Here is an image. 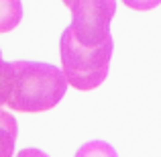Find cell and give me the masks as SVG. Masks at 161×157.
<instances>
[{
	"instance_id": "3957f363",
	"label": "cell",
	"mask_w": 161,
	"mask_h": 157,
	"mask_svg": "<svg viewBox=\"0 0 161 157\" xmlns=\"http://www.w3.org/2000/svg\"><path fill=\"white\" fill-rule=\"evenodd\" d=\"M71 12V29L84 45H98L110 37L116 14L114 0H61Z\"/></svg>"
},
{
	"instance_id": "7a4b0ae2",
	"label": "cell",
	"mask_w": 161,
	"mask_h": 157,
	"mask_svg": "<svg viewBox=\"0 0 161 157\" xmlns=\"http://www.w3.org/2000/svg\"><path fill=\"white\" fill-rule=\"evenodd\" d=\"M112 47V35L98 45H84L75 37L71 25L65 27L59 39V53H61V70L69 86L82 92L98 88L108 78Z\"/></svg>"
},
{
	"instance_id": "52a82bcc",
	"label": "cell",
	"mask_w": 161,
	"mask_h": 157,
	"mask_svg": "<svg viewBox=\"0 0 161 157\" xmlns=\"http://www.w3.org/2000/svg\"><path fill=\"white\" fill-rule=\"evenodd\" d=\"M75 157H118V153L106 141H88L75 151Z\"/></svg>"
},
{
	"instance_id": "9c48e42d",
	"label": "cell",
	"mask_w": 161,
	"mask_h": 157,
	"mask_svg": "<svg viewBox=\"0 0 161 157\" xmlns=\"http://www.w3.org/2000/svg\"><path fill=\"white\" fill-rule=\"evenodd\" d=\"M16 157H49V155L45 153V151L37 149V147H27V149L19 151V153H16Z\"/></svg>"
},
{
	"instance_id": "8992f818",
	"label": "cell",
	"mask_w": 161,
	"mask_h": 157,
	"mask_svg": "<svg viewBox=\"0 0 161 157\" xmlns=\"http://www.w3.org/2000/svg\"><path fill=\"white\" fill-rule=\"evenodd\" d=\"M14 65L0 57V106H6L14 90Z\"/></svg>"
},
{
	"instance_id": "ba28073f",
	"label": "cell",
	"mask_w": 161,
	"mask_h": 157,
	"mask_svg": "<svg viewBox=\"0 0 161 157\" xmlns=\"http://www.w3.org/2000/svg\"><path fill=\"white\" fill-rule=\"evenodd\" d=\"M122 2L133 10H151V8L159 6L161 0H122Z\"/></svg>"
},
{
	"instance_id": "277c9868",
	"label": "cell",
	"mask_w": 161,
	"mask_h": 157,
	"mask_svg": "<svg viewBox=\"0 0 161 157\" xmlns=\"http://www.w3.org/2000/svg\"><path fill=\"white\" fill-rule=\"evenodd\" d=\"M19 137V125L10 112L0 108V157H12Z\"/></svg>"
},
{
	"instance_id": "6da1fadb",
	"label": "cell",
	"mask_w": 161,
	"mask_h": 157,
	"mask_svg": "<svg viewBox=\"0 0 161 157\" xmlns=\"http://www.w3.org/2000/svg\"><path fill=\"white\" fill-rule=\"evenodd\" d=\"M14 90L8 108L16 112H45L61 102L69 86L63 70L41 61H12Z\"/></svg>"
},
{
	"instance_id": "5b68a950",
	"label": "cell",
	"mask_w": 161,
	"mask_h": 157,
	"mask_svg": "<svg viewBox=\"0 0 161 157\" xmlns=\"http://www.w3.org/2000/svg\"><path fill=\"white\" fill-rule=\"evenodd\" d=\"M23 20L20 0H0V33H10Z\"/></svg>"
},
{
	"instance_id": "30bf717a",
	"label": "cell",
	"mask_w": 161,
	"mask_h": 157,
	"mask_svg": "<svg viewBox=\"0 0 161 157\" xmlns=\"http://www.w3.org/2000/svg\"><path fill=\"white\" fill-rule=\"evenodd\" d=\"M0 57H2V53H0Z\"/></svg>"
}]
</instances>
